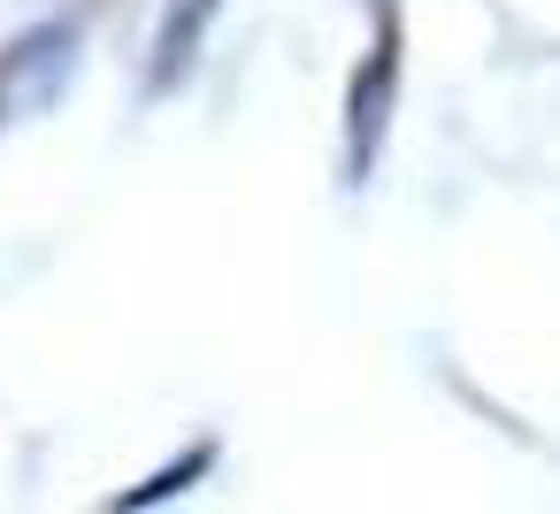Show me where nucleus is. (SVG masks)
Wrapping results in <instances>:
<instances>
[{
  "label": "nucleus",
  "mask_w": 560,
  "mask_h": 514,
  "mask_svg": "<svg viewBox=\"0 0 560 514\" xmlns=\"http://www.w3.org/2000/svg\"><path fill=\"white\" fill-rule=\"evenodd\" d=\"M215 9H223V0H162V24H154V47H147V101H170L200 70Z\"/></svg>",
  "instance_id": "3"
},
{
  "label": "nucleus",
  "mask_w": 560,
  "mask_h": 514,
  "mask_svg": "<svg viewBox=\"0 0 560 514\" xmlns=\"http://www.w3.org/2000/svg\"><path fill=\"white\" fill-rule=\"evenodd\" d=\"M392 101H399V24L384 16L376 47L361 55V70L346 85V185H369L384 131H392Z\"/></svg>",
  "instance_id": "2"
},
{
  "label": "nucleus",
  "mask_w": 560,
  "mask_h": 514,
  "mask_svg": "<svg viewBox=\"0 0 560 514\" xmlns=\"http://www.w3.org/2000/svg\"><path fill=\"white\" fill-rule=\"evenodd\" d=\"M78 70H85V16L78 9L24 24L9 47H0V139L39 124V116H55L70 101Z\"/></svg>",
  "instance_id": "1"
},
{
  "label": "nucleus",
  "mask_w": 560,
  "mask_h": 514,
  "mask_svg": "<svg viewBox=\"0 0 560 514\" xmlns=\"http://www.w3.org/2000/svg\"><path fill=\"white\" fill-rule=\"evenodd\" d=\"M208 468H215V445L200 437V445H192L185 460H170V468H154V476H147L139 491H124V499H108V506H162V499H177V491H192V483H200Z\"/></svg>",
  "instance_id": "4"
}]
</instances>
